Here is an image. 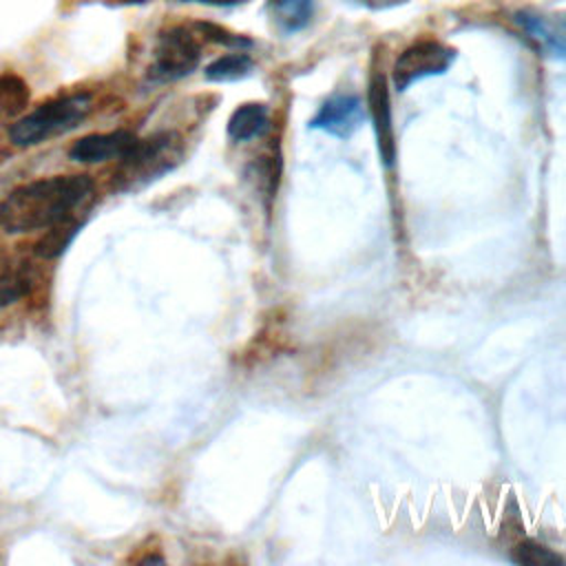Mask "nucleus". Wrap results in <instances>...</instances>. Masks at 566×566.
<instances>
[{
	"label": "nucleus",
	"instance_id": "obj_1",
	"mask_svg": "<svg viewBox=\"0 0 566 566\" xmlns=\"http://www.w3.org/2000/svg\"><path fill=\"white\" fill-rule=\"evenodd\" d=\"M93 197L86 175H57L33 179L13 188L0 203V226L9 234L49 230L71 221Z\"/></svg>",
	"mask_w": 566,
	"mask_h": 566
},
{
	"label": "nucleus",
	"instance_id": "obj_2",
	"mask_svg": "<svg viewBox=\"0 0 566 566\" xmlns=\"http://www.w3.org/2000/svg\"><path fill=\"white\" fill-rule=\"evenodd\" d=\"M91 113V95L73 93L49 99L15 119L9 128V137L15 146H38L51 137L64 135L77 128Z\"/></svg>",
	"mask_w": 566,
	"mask_h": 566
},
{
	"label": "nucleus",
	"instance_id": "obj_3",
	"mask_svg": "<svg viewBox=\"0 0 566 566\" xmlns=\"http://www.w3.org/2000/svg\"><path fill=\"white\" fill-rule=\"evenodd\" d=\"M179 159L181 139L172 130H161L146 139H137L133 150L119 159L115 184L124 192L144 188L161 175L170 172Z\"/></svg>",
	"mask_w": 566,
	"mask_h": 566
},
{
	"label": "nucleus",
	"instance_id": "obj_4",
	"mask_svg": "<svg viewBox=\"0 0 566 566\" xmlns=\"http://www.w3.org/2000/svg\"><path fill=\"white\" fill-rule=\"evenodd\" d=\"M201 60V44L188 27H170L157 35L153 60L146 66V80L166 84L190 75Z\"/></svg>",
	"mask_w": 566,
	"mask_h": 566
},
{
	"label": "nucleus",
	"instance_id": "obj_5",
	"mask_svg": "<svg viewBox=\"0 0 566 566\" xmlns=\"http://www.w3.org/2000/svg\"><path fill=\"white\" fill-rule=\"evenodd\" d=\"M455 60V51L438 40H418L407 46L394 62L391 82L398 91H407L411 84L442 75Z\"/></svg>",
	"mask_w": 566,
	"mask_h": 566
},
{
	"label": "nucleus",
	"instance_id": "obj_6",
	"mask_svg": "<svg viewBox=\"0 0 566 566\" xmlns=\"http://www.w3.org/2000/svg\"><path fill=\"white\" fill-rule=\"evenodd\" d=\"M365 122V106L356 95H334L310 119V128L323 130L332 137L347 139Z\"/></svg>",
	"mask_w": 566,
	"mask_h": 566
},
{
	"label": "nucleus",
	"instance_id": "obj_7",
	"mask_svg": "<svg viewBox=\"0 0 566 566\" xmlns=\"http://www.w3.org/2000/svg\"><path fill=\"white\" fill-rule=\"evenodd\" d=\"M367 104H369V117H371L374 133H376L378 155L385 166H391L396 159V135H394V124H391L389 88H387V80L382 73L371 75Z\"/></svg>",
	"mask_w": 566,
	"mask_h": 566
},
{
	"label": "nucleus",
	"instance_id": "obj_8",
	"mask_svg": "<svg viewBox=\"0 0 566 566\" xmlns=\"http://www.w3.org/2000/svg\"><path fill=\"white\" fill-rule=\"evenodd\" d=\"M137 135L130 130H113V133H93L80 137L71 148L69 157L80 164H102L108 159H122L137 144Z\"/></svg>",
	"mask_w": 566,
	"mask_h": 566
},
{
	"label": "nucleus",
	"instance_id": "obj_9",
	"mask_svg": "<svg viewBox=\"0 0 566 566\" xmlns=\"http://www.w3.org/2000/svg\"><path fill=\"white\" fill-rule=\"evenodd\" d=\"M270 126V111L261 102H245L237 106L228 119V137L232 142H250L261 137Z\"/></svg>",
	"mask_w": 566,
	"mask_h": 566
},
{
	"label": "nucleus",
	"instance_id": "obj_10",
	"mask_svg": "<svg viewBox=\"0 0 566 566\" xmlns=\"http://www.w3.org/2000/svg\"><path fill=\"white\" fill-rule=\"evenodd\" d=\"M268 11L283 33H296L310 24L314 0H270Z\"/></svg>",
	"mask_w": 566,
	"mask_h": 566
},
{
	"label": "nucleus",
	"instance_id": "obj_11",
	"mask_svg": "<svg viewBox=\"0 0 566 566\" xmlns=\"http://www.w3.org/2000/svg\"><path fill=\"white\" fill-rule=\"evenodd\" d=\"M254 69V62L252 57L245 53V51H232V53H226L217 60H212L203 75L208 82H237V80H243L252 73Z\"/></svg>",
	"mask_w": 566,
	"mask_h": 566
},
{
	"label": "nucleus",
	"instance_id": "obj_12",
	"mask_svg": "<svg viewBox=\"0 0 566 566\" xmlns=\"http://www.w3.org/2000/svg\"><path fill=\"white\" fill-rule=\"evenodd\" d=\"M517 22L524 27V31L528 33V38H533L537 42L539 49H544L546 53H551L553 57L566 60V40H562L559 35H555L551 31V27L537 18V15H528V13H520Z\"/></svg>",
	"mask_w": 566,
	"mask_h": 566
},
{
	"label": "nucleus",
	"instance_id": "obj_13",
	"mask_svg": "<svg viewBox=\"0 0 566 566\" xmlns=\"http://www.w3.org/2000/svg\"><path fill=\"white\" fill-rule=\"evenodd\" d=\"M33 287V274L29 268H4L0 270V307H7L24 298Z\"/></svg>",
	"mask_w": 566,
	"mask_h": 566
},
{
	"label": "nucleus",
	"instance_id": "obj_14",
	"mask_svg": "<svg viewBox=\"0 0 566 566\" xmlns=\"http://www.w3.org/2000/svg\"><path fill=\"white\" fill-rule=\"evenodd\" d=\"M29 99L27 84L20 77L4 75L0 77V122L15 117Z\"/></svg>",
	"mask_w": 566,
	"mask_h": 566
},
{
	"label": "nucleus",
	"instance_id": "obj_15",
	"mask_svg": "<svg viewBox=\"0 0 566 566\" xmlns=\"http://www.w3.org/2000/svg\"><path fill=\"white\" fill-rule=\"evenodd\" d=\"M80 226H82L80 221L71 219V221H64L60 226L49 228L46 237L38 243V254L44 256V259H53V256L62 254L69 248V243L73 241V237L77 234Z\"/></svg>",
	"mask_w": 566,
	"mask_h": 566
},
{
	"label": "nucleus",
	"instance_id": "obj_16",
	"mask_svg": "<svg viewBox=\"0 0 566 566\" xmlns=\"http://www.w3.org/2000/svg\"><path fill=\"white\" fill-rule=\"evenodd\" d=\"M511 559L517 562V564H528V566H557V564H564V559L557 553H553L544 544H537L535 539H524L522 544H517L513 548Z\"/></svg>",
	"mask_w": 566,
	"mask_h": 566
},
{
	"label": "nucleus",
	"instance_id": "obj_17",
	"mask_svg": "<svg viewBox=\"0 0 566 566\" xmlns=\"http://www.w3.org/2000/svg\"><path fill=\"white\" fill-rule=\"evenodd\" d=\"M195 29H197L203 38H208V40H212V42H219V44H223V46H232V49H239V51L252 46V40H248V38H243V35H237V33H230V31H226V29L212 24V22H197Z\"/></svg>",
	"mask_w": 566,
	"mask_h": 566
},
{
	"label": "nucleus",
	"instance_id": "obj_18",
	"mask_svg": "<svg viewBox=\"0 0 566 566\" xmlns=\"http://www.w3.org/2000/svg\"><path fill=\"white\" fill-rule=\"evenodd\" d=\"M358 2H363V4H367L371 9H387V7H396V4H400L405 0H358Z\"/></svg>",
	"mask_w": 566,
	"mask_h": 566
},
{
	"label": "nucleus",
	"instance_id": "obj_19",
	"mask_svg": "<svg viewBox=\"0 0 566 566\" xmlns=\"http://www.w3.org/2000/svg\"><path fill=\"white\" fill-rule=\"evenodd\" d=\"M184 2H201V4H212V7H232L243 0H184Z\"/></svg>",
	"mask_w": 566,
	"mask_h": 566
}]
</instances>
